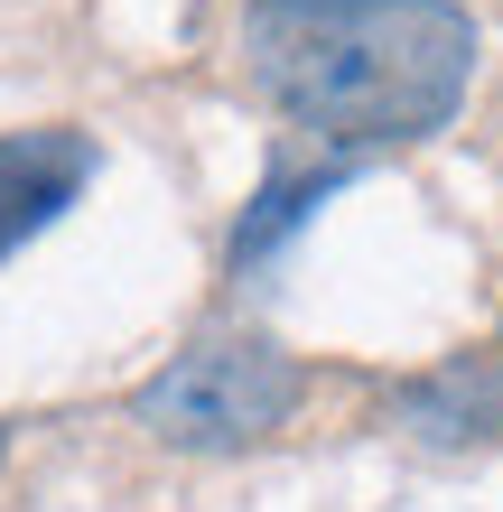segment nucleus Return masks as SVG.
Returning a JSON list of instances; mask_svg holds the SVG:
<instances>
[{"label":"nucleus","instance_id":"1","mask_svg":"<svg viewBox=\"0 0 503 512\" xmlns=\"http://www.w3.org/2000/svg\"><path fill=\"white\" fill-rule=\"evenodd\" d=\"M252 84L327 149L429 140L476 84V19L457 0H252Z\"/></svg>","mask_w":503,"mask_h":512},{"label":"nucleus","instance_id":"2","mask_svg":"<svg viewBox=\"0 0 503 512\" xmlns=\"http://www.w3.org/2000/svg\"><path fill=\"white\" fill-rule=\"evenodd\" d=\"M140 429L187 457H243L299 410V364L271 336H196L159 382H140Z\"/></svg>","mask_w":503,"mask_h":512},{"label":"nucleus","instance_id":"3","mask_svg":"<svg viewBox=\"0 0 503 512\" xmlns=\"http://www.w3.org/2000/svg\"><path fill=\"white\" fill-rule=\"evenodd\" d=\"M94 177V140L66 122L38 131H0V252H19L28 233H47Z\"/></svg>","mask_w":503,"mask_h":512},{"label":"nucleus","instance_id":"4","mask_svg":"<svg viewBox=\"0 0 503 512\" xmlns=\"http://www.w3.org/2000/svg\"><path fill=\"white\" fill-rule=\"evenodd\" d=\"M401 429L429 447H485L503 438V354H457L401 391Z\"/></svg>","mask_w":503,"mask_h":512},{"label":"nucleus","instance_id":"5","mask_svg":"<svg viewBox=\"0 0 503 512\" xmlns=\"http://www.w3.org/2000/svg\"><path fill=\"white\" fill-rule=\"evenodd\" d=\"M336 177H345V168H299V177H271V187L252 196V215H243V233H233V270H252V261L271 252V243H280V233H289V224L308 215L317 196L336 187Z\"/></svg>","mask_w":503,"mask_h":512},{"label":"nucleus","instance_id":"6","mask_svg":"<svg viewBox=\"0 0 503 512\" xmlns=\"http://www.w3.org/2000/svg\"><path fill=\"white\" fill-rule=\"evenodd\" d=\"M0 457H10V438H0Z\"/></svg>","mask_w":503,"mask_h":512}]
</instances>
